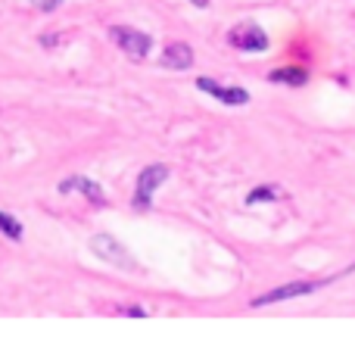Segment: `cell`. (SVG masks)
Instances as JSON below:
<instances>
[{"instance_id": "1", "label": "cell", "mask_w": 355, "mask_h": 349, "mask_svg": "<svg viewBox=\"0 0 355 349\" xmlns=\"http://www.w3.org/2000/svg\"><path fill=\"white\" fill-rule=\"evenodd\" d=\"M352 269H355V265H352ZM346 271H349V269H346ZM346 271H340V275H334V278H318V281H290V284H281V287L268 290V293H259V296H252V300H250V306H252V309H265V306H275V303L296 300V296H312L315 290L327 287V284H331V281H337V278H343Z\"/></svg>"}, {"instance_id": "2", "label": "cell", "mask_w": 355, "mask_h": 349, "mask_svg": "<svg viewBox=\"0 0 355 349\" xmlns=\"http://www.w3.org/2000/svg\"><path fill=\"white\" fill-rule=\"evenodd\" d=\"M168 166H162V162H153V166L141 169V175H137V187H135V200H131V206L137 209V212H147L150 206H153V194L162 187V184L168 181Z\"/></svg>"}, {"instance_id": "3", "label": "cell", "mask_w": 355, "mask_h": 349, "mask_svg": "<svg viewBox=\"0 0 355 349\" xmlns=\"http://www.w3.org/2000/svg\"><path fill=\"white\" fill-rule=\"evenodd\" d=\"M87 246H91V253L97 259H103V262L116 265V269H125V271H135L137 262L131 259V253L125 250L122 244H119L112 234H94L91 240H87Z\"/></svg>"}, {"instance_id": "4", "label": "cell", "mask_w": 355, "mask_h": 349, "mask_svg": "<svg viewBox=\"0 0 355 349\" xmlns=\"http://www.w3.org/2000/svg\"><path fill=\"white\" fill-rule=\"evenodd\" d=\"M110 37L122 47V53H128L131 60H147L150 47H153V37L147 31H137V28H128V25H110Z\"/></svg>"}, {"instance_id": "5", "label": "cell", "mask_w": 355, "mask_h": 349, "mask_svg": "<svg viewBox=\"0 0 355 349\" xmlns=\"http://www.w3.org/2000/svg\"><path fill=\"white\" fill-rule=\"evenodd\" d=\"M227 44L237 50H246V53H265L268 50V35L256 22H243L227 31Z\"/></svg>"}, {"instance_id": "6", "label": "cell", "mask_w": 355, "mask_h": 349, "mask_svg": "<svg viewBox=\"0 0 355 349\" xmlns=\"http://www.w3.org/2000/svg\"><path fill=\"white\" fill-rule=\"evenodd\" d=\"M196 87L206 91V94H212L218 103H227V106H246L250 103V91H246V87H225L215 78H209V75H200V78H196Z\"/></svg>"}, {"instance_id": "7", "label": "cell", "mask_w": 355, "mask_h": 349, "mask_svg": "<svg viewBox=\"0 0 355 349\" xmlns=\"http://www.w3.org/2000/svg\"><path fill=\"white\" fill-rule=\"evenodd\" d=\"M60 194H85L87 200L94 203V206H106V194L103 187H100L94 178L87 175H69L60 181Z\"/></svg>"}, {"instance_id": "8", "label": "cell", "mask_w": 355, "mask_h": 349, "mask_svg": "<svg viewBox=\"0 0 355 349\" xmlns=\"http://www.w3.org/2000/svg\"><path fill=\"white\" fill-rule=\"evenodd\" d=\"M159 66L172 69V72H184V69H190L193 66V50H190V44H184V41L168 44V47L162 50V56H159Z\"/></svg>"}, {"instance_id": "9", "label": "cell", "mask_w": 355, "mask_h": 349, "mask_svg": "<svg viewBox=\"0 0 355 349\" xmlns=\"http://www.w3.org/2000/svg\"><path fill=\"white\" fill-rule=\"evenodd\" d=\"M268 81H271V85L302 87L309 81V72L302 66H284V69H275V72H268Z\"/></svg>"}, {"instance_id": "10", "label": "cell", "mask_w": 355, "mask_h": 349, "mask_svg": "<svg viewBox=\"0 0 355 349\" xmlns=\"http://www.w3.org/2000/svg\"><path fill=\"white\" fill-rule=\"evenodd\" d=\"M275 200H281V187H275V184H262V187L250 190V196H246L250 206H259V203H275Z\"/></svg>"}, {"instance_id": "11", "label": "cell", "mask_w": 355, "mask_h": 349, "mask_svg": "<svg viewBox=\"0 0 355 349\" xmlns=\"http://www.w3.org/2000/svg\"><path fill=\"white\" fill-rule=\"evenodd\" d=\"M0 234L10 240H22V221H16L12 215L0 212Z\"/></svg>"}, {"instance_id": "12", "label": "cell", "mask_w": 355, "mask_h": 349, "mask_svg": "<svg viewBox=\"0 0 355 349\" xmlns=\"http://www.w3.org/2000/svg\"><path fill=\"white\" fill-rule=\"evenodd\" d=\"M31 6H35V10H41V12H53L56 6L62 3V0H28Z\"/></svg>"}, {"instance_id": "13", "label": "cell", "mask_w": 355, "mask_h": 349, "mask_svg": "<svg viewBox=\"0 0 355 349\" xmlns=\"http://www.w3.org/2000/svg\"><path fill=\"white\" fill-rule=\"evenodd\" d=\"M119 312H122V315H135V318H144V315H147V309H141V306H122Z\"/></svg>"}, {"instance_id": "14", "label": "cell", "mask_w": 355, "mask_h": 349, "mask_svg": "<svg viewBox=\"0 0 355 349\" xmlns=\"http://www.w3.org/2000/svg\"><path fill=\"white\" fill-rule=\"evenodd\" d=\"M190 3H193V6H200V10H202V6H209V0H190Z\"/></svg>"}]
</instances>
